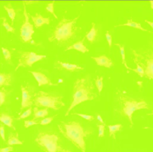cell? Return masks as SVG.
I'll list each match as a JSON object with an SVG mask.
<instances>
[{
  "instance_id": "obj_1",
  "label": "cell",
  "mask_w": 153,
  "mask_h": 152,
  "mask_svg": "<svg viewBox=\"0 0 153 152\" xmlns=\"http://www.w3.org/2000/svg\"><path fill=\"white\" fill-rule=\"evenodd\" d=\"M60 133L82 152H85V138L92 134L91 130H84L79 122L61 121L58 125Z\"/></svg>"
},
{
  "instance_id": "obj_2",
  "label": "cell",
  "mask_w": 153,
  "mask_h": 152,
  "mask_svg": "<svg viewBox=\"0 0 153 152\" xmlns=\"http://www.w3.org/2000/svg\"><path fill=\"white\" fill-rule=\"evenodd\" d=\"M94 86L92 83L85 78H78L74 82L72 101L65 112V116H67L72 109L80 103L94 99L95 93L93 92Z\"/></svg>"
},
{
  "instance_id": "obj_3",
  "label": "cell",
  "mask_w": 153,
  "mask_h": 152,
  "mask_svg": "<svg viewBox=\"0 0 153 152\" xmlns=\"http://www.w3.org/2000/svg\"><path fill=\"white\" fill-rule=\"evenodd\" d=\"M78 18L76 17L72 19H69L63 17L56 26L52 36L48 38V41L63 42L72 37L75 34L76 29H74V25Z\"/></svg>"
},
{
  "instance_id": "obj_4",
  "label": "cell",
  "mask_w": 153,
  "mask_h": 152,
  "mask_svg": "<svg viewBox=\"0 0 153 152\" xmlns=\"http://www.w3.org/2000/svg\"><path fill=\"white\" fill-rule=\"evenodd\" d=\"M57 135L48 132L39 133L35 141L45 152H72L59 145Z\"/></svg>"
},
{
  "instance_id": "obj_5",
  "label": "cell",
  "mask_w": 153,
  "mask_h": 152,
  "mask_svg": "<svg viewBox=\"0 0 153 152\" xmlns=\"http://www.w3.org/2000/svg\"><path fill=\"white\" fill-rule=\"evenodd\" d=\"M62 99L63 97L60 95L40 91L34 94L33 105L36 108L43 107L46 108H50L54 110H59L65 106Z\"/></svg>"
},
{
  "instance_id": "obj_6",
  "label": "cell",
  "mask_w": 153,
  "mask_h": 152,
  "mask_svg": "<svg viewBox=\"0 0 153 152\" xmlns=\"http://www.w3.org/2000/svg\"><path fill=\"white\" fill-rule=\"evenodd\" d=\"M124 107L122 108V113L129 119L131 126L133 125L132 116L135 111L141 109H148V104L145 101L138 102L135 100H124Z\"/></svg>"
},
{
  "instance_id": "obj_7",
  "label": "cell",
  "mask_w": 153,
  "mask_h": 152,
  "mask_svg": "<svg viewBox=\"0 0 153 152\" xmlns=\"http://www.w3.org/2000/svg\"><path fill=\"white\" fill-rule=\"evenodd\" d=\"M46 57L45 55L37 54L35 52H21L19 59V63L15 69L17 70L20 67H32L35 63L43 60Z\"/></svg>"
},
{
  "instance_id": "obj_8",
  "label": "cell",
  "mask_w": 153,
  "mask_h": 152,
  "mask_svg": "<svg viewBox=\"0 0 153 152\" xmlns=\"http://www.w3.org/2000/svg\"><path fill=\"white\" fill-rule=\"evenodd\" d=\"M23 14H24V23L21 27L20 36L22 41L25 43H30L32 39V35L35 31L34 30L33 25L29 21V17L28 15L26 6L23 4Z\"/></svg>"
},
{
  "instance_id": "obj_9",
  "label": "cell",
  "mask_w": 153,
  "mask_h": 152,
  "mask_svg": "<svg viewBox=\"0 0 153 152\" xmlns=\"http://www.w3.org/2000/svg\"><path fill=\"white\" fill-rule=\"evenodd\" d=\"M22 96L21 107L20 110H22L24 108L31 107L33 105V96L31 95L30 90L26 86H21Z\"/></svg>"
},
{
  "instance_id": "obj_10",
  "label": "cell",
  "mask_w": 153,
  "mask_h": 152,
  "mask_svg": "<svg viewBox=\"0 0 153 152\" xmlns=\"http://www.w3.org/2000/svg\"><path fill=\"white\" fill-rule=\"evenodd\" d=\"M30 73L32 74L33 76L36 80L39 87L44 85H57L58 84L53 83L51 80L46 76L44 73L39 72L29 71Z\"/></svg>"
},
{
  "instance_id": "obj_11",
  "label": "cell",
  "mask_w": 153,
  "mask_h": 152,
  "mask_svg": "<svg viewBox=\"0 0 153 152\" xmlns=\"http://www.w3.org/2000/svg\"><path fill=\"white\" fill-rule=\"evenodd\" d=\"M30 17L36 28H38L45 24L49 25L50 24V19L49 18H44L37 13H35V16H31Z\"/></svg>"
},
{
  "instance_id": "obj_12",
  "label": "cell",
  "mask_w": 153,
  "mask_h": 152,
  "mask_svg": "<svg viewBox=\"0 0 153 152\" xmlns=\"http://www.w3.org/2000/svg\"><path fill=\"white\" fill-rule=\"evenodd\" d=\"M91 58L96 62L97 65L99 66L110 68L113 65L111 60L105 55L100 56L98 57L91 56Z\"/></svg>"
},
{
  "instance_id": "obj_13",
  "label": "cell",
  "mask_w": 153,
  "mask_h": 152,
  "mask_svg": "<svg viewBox=\"0 0 153 152\" xmlns=\"http://www.w3.org/2000/svg\"><path fill=\"white\" fill-rule=\"evenodd\" d=\"M85 39V37L81 41H78L76 42L74 44L70 46L69 47H67L65 51H68L71 50H76L84 54L86 53H88L89 52V50L83 44V41Z\"/></svg>"
},
{
  "instance_id": "obj_14",
  "label": "cell",
  "mask_w": 153,
  "mask_h": 152,
  "mask_svg": "<svg viewBox=\"0 0 153 152\" xmlns=\"http://www.w3.org/2000/svg\"><path fill=\"white\" fill-rule=\"evenodd\" d=\"M57 63L60 65L62 69H64L67 71L74 72L78 70H83L84 68L81 66H78L75 64H72L69 63L63 62L60 61L57 62Z\"/></svg>"
},
{
  "instance_id": "obj_15",
  "label": "cell",
  "mask_w": 153,
  "mask_h": 152,
  "mask_svg": "<svg viewBox=\"0 0 153 152\" xmlns=\"http://www.w3.org/2000/svg\"><path fill=\"white\" fill-rule=\"evenodd\" d=\"M13 119L10 115L5 113H0V122L16 131V128L13 125Z\"/></svg>"
},
{
  "instance_id": "obj_16",
  "label": "cell",
  "mask_w": 153,
  "mask_h": 152,
  "mask_svg": "<svg viewBox=\"0 0 153 152\" xmlns=\"http://www.w3.org/2000/svg\"><path fill=\"white\" fill-rule=\"evenodd\" d=\"M11 82V75L10 73L0 72V87L9 86Z\"/></svg>"
},
{
  "instance_id": "obj_17",
  "label": "cell",
  "mask_w": 153,
  "mask_h": 152,
  "mask_svg": "<svg viewBox=\"0 0 153 152\" xmlns=\"http://www.w3.org/2000/svg\"><path fill=\"white\" fill-rule=\"evenodd\" d=\"M91 26V28L90 31L86 34L85 37V38H86V39L91 43H92L95 40L97 34V30L95 28V23L93 22H92Z\"/></svg>"
},
{
  "instance_id": "obj_18",
  "label": "cell",
  "mask_w": 153,
  "mask_h": 152,
  "mask_svg": "<svg viewBox=\"0 0 153 152\" xmlns=\"http://www.w3.org/2000/svg\"><path fill=\"white\" fill-rule=\"evenodd\" d=\"M121 26H128V27H131L141 30H143V31H148L147 30L143 28L140 23H138V22L133 21L132 19L127 20V22L126 23L120 24V25L115 26L114 27H121Z\"/></svg>"
},
{
  "instance_id": "obj_19",
  "label": "cell",
  "mask_w": 153,
  "mask_h": 152,
  "mask_svg": "<svg viewBox=\"0 0 153 152\" xmlns=\"http://www.w3.org/2000/svg\"><path fill=\"white\" fill-rule=\"evenodd\" d=\"M33 119L35 120L39 118H44L48 114V108L43 110H39L38 108L35 107L33 110Z\"/></svg>"
},
{
  "instance_id": "obj_20",
  "label": "cell",
  "mask_w": 153,
  "mask_h": 152,
  "mask_svg": "<svg viewBox=\"0 0 153 152\" xmlns=\"http://www.w3.org/2000/svg\"><path fill=\"white\" fill-rule=\"evenodd\" d=\"M23 143L21 142L19 139V134L16 132V134L11 133L8 137L7 145H22Z\"/></svg>"
},
{
  "instance_id": "obj_21",
  "label": "cell",
  "mask_w": 153,
  "mask_h": 152,
  "mask_svg": "<svg viewBox=\"0 0 153 152\" xmlns=\"http://www.w3.org/2000/svg\"><path fill=\"white\" fill-rule=\"evenodd\" d=\"M121 124H117L113 125H108V128L109 131V137H112L114 139H116L115 133L118 131H120L122 128Z\"/></svg>"
},
{
  "instance_id": "obj_22",
  "label": "cell",
  "mask_w": 153,
  "mask_h": 152,
  "mask_svg": "<svg viewBox=\"0 0 153 152\" xmlns=\"http://www.w3.org/2000/svg\"><path fill=\"white\" fill-rule=\"evenodd\" d=\"M145 74L148 78L153 79V59H151L147 62Z\"/></svg>"
},
{
  "instance_id": "obj_23",
  "label": "cell",
  "mask_w": 153,
  "mask_h": 152,
  "mask_svg": "<svg viewBox=\"0 0 153 152\" xmlns=\"http://www.w3.org/2000/svg\"><path fill=\"white\" fill-rule=\"evenodd\" d=\"M3 8L7 12L9 18L11 20L12 25H13V22L15 20V16H16V12H15V10L12 7H7L5 5H4Z\"/></svg>"
},
{
  "instance_id": "obj_24",
  "label": "cell",
  "mask_w": 153,
  "mask_h": 152,
  "mask_svg": "<svg viewBox=\"0 0 153 152\" xmlns=\"http://www.w3.org/2000/svg\"><path fill=\"white\" fill-rule=\"evenodd\" d=\"M94 81H95V85L97 87L99 94H100L102 91V88H103V82H102L103 77L101 76H97L95 79H94Z\"/></svg>"
},
{
  "instance_id": "obj_25",
  "label": "cell",
  "mask_w": 153,
  "mask_h": 152,
  "mask_svg": "<svg viewBox=\"0 0 153 152\" xmlns=\"http://www.w3.org/2000/svg\"><path fill=\"white\" fill-rule=\"evenodd\" d=\"M115 45L119 47L120 53H121V57H122V64L124 65L125 67H126L127 69H128V70H131V69L129 68V67L128 66V65H127L126 62V54H125V47H124V46L121 45L120 44H115Z\"/></svg>"
},
{
  "instance_id": "obj_26",
  "label": "cell",
  "mask_w": 153,
  "mask_h": 152,
  "mask_svg": "<svg viewBox=\"0 0 153 152\" xmlns=\"http://www.w3.org/2000/svg\"><path fill=\"white\" fill-rule=\"evenodd\" d=\"M3 19V23L2 24L3 26L4 27V28L6 30V31L9 32H13L15 31V29L13 27H12L10 26V24L8 23V22L6 21V18H2Z\"/></svg>"
},
{
  "instance_id": "obj_27",
  "label": "cell",
  "mask_w": 153,
  "mask_h": 152,
  "mask_svg": "<svg viewBox=\"0 0 153 152\" xmlns=\"http://www.w3.org/2000/svg\"><path fill=\"white\" fill-rule=\"evenodd\" d=\"M54 2L50 3L48 4L47 5L46 7H45V10L49 12L51 14H53L55 19H57L58 17H57V15L56 14V13H55L54 10Z\"/></svg>"
},
{
  "instance_id": "obj_28",
  "label": "cell",
  "mask_w": 153,
  "mask_h": 152,
  "mask_svg": "<svg viewBox=\"0 0 153 152\" xmlns=\"http://www.w3.org/2000/svg\"><path fill=\"white\" fill-rule=\"evenodd\" d=\"M1 50L4 60L6 61H10L11 58V54L10 52L8 49L4 48V47H1Z\"/></svg>"
},
{
  "instance_id": "obj_29",
  "label": "cell",
  "mask_w": 153,
  "mask_h": 152,
  "mask_svg": "<svg viewBox=\"0 0 153 152\" xmlns=\"http://www.w3.org/2000/svg\"><path fill=\"white\" fill-rule=\"evenodd\" d=\"M56 116H57V115H56L53 116L45 118L42 119L39 122V125H48V124H50L54 119L55 118Z\"/></svg>"
},
{
  "instance_id": "obj_30",
  "label": "cell",
  "mask_w": 153,
  "mask_h": 152,
  "mask_svg": "<svg viewBox=\"0 0 153 152\" xmlns=\"http://www.w3.org/2000/svg\"><path fill=\"white\" fill-rule=\"evenodd\" d=\"M24 126L25 128H28L34 125H39V122L33 119L31 120H25L24 121Z\"/></svg>"
},
{
  "instance_id": "obj_31",
  "label": "cell",
  "mask_w": 153,
  "mask_h": 152,
  "mask_svg": "<svg viewBox=\"0 0 153 152\" xmlns=\"http://www.w3.org/2000/svg\"><path fill=\"white\" fill-rule=\"evenodd\" d=\"M31 113H32V108H31V107H30L29 108L26 110L24 113L21 115L17 119L19 120V119L26 118L30 116L31 115Z\"/></svg>"
},
{
  "instance_id": "obj_32",
  "label": "cell",
  "mask_w": 153,
  "mask_h": 152,
  "mask_svg": "<svg viewBox=\"0 0 153 152\" xmlns=\"http://www.w3.org/2000/svg\"><path fill=\"white\" fill-rule=\"evenodd\" d=\"M6 96V91L4 88L0 90V107L4 103Z\"/></svg>"
},
{
  "instance_id": "obj_33",
  "label": "cell",
  "mask_w": 153,
  "mask_h": 152,
  "mask_svg": "<svg viewBox=\"0 0 153 152\" xmlns=\"http://www.w3.org/2000/svg\"><path fill=\"white\" fill-rule=\"evenodd\" d=\"M73 115H76V116H79L81 117L82 118L84 119L85 120L87 121H91L93 120H94V117L93 116H91V115H85V114H80V113H74L72 114Z\"/></svg>"
},
{
  "instance_id": "obj_34",
  "label": "cell",
  "mask_w": 153,
  "mask_h": 152,
  "mask_svg": "<svg viewBox=\"0 0 153 152\" xmlns=\"http://www.w3.org/2000/svg\"><path fill=\"white\" fill-rule=\"evenodd\" d=\"M137 68L136 69H131V70L138 73V75L141 76V77H143V76H144L145 70H144V69L142 68L137 64Z\"/></svg>"
},
{
  "instance_id": "obj_35",
  "label": "cell",
  "mask_w": 153,
  "mask_h": 152,
  "mask_svg": "<svg viewBox=\"0 0 153 152\" xmlns=\"http://www.w3.org/2000/svg\"><path fill=\"white\" fill-rule=\"evenodd\" d=\"M97 128L99 129V134L98 137L100 138L104 136V130L105 128V125H97Z\"/></svg>"
},
{
  "instance_id": "obj_36",
  "label": "cell",
  "mask_w": 153,
  "mask_h": 152,
  "mask_svg": "<svg viewBox=\"0 0 153 152\" xmlns=\"http://www.w3.org/2000/svg\"><path fill=\"white\" fill-rule=\"evenodd\" d=\"M105 36L107 39V42L108 44V46L110 47H111L112 43V37H111V35L109 34L108 30L107 31L106 34H105Z\"/></svg>"
},
{
  "instance_id": "obj_37",
  "label": "cell",
  "mask_w": 153,
  "mask_h": 152,
  "mask_svg": "<svg viewBox=\"0 0 153 152\" xmlns=\"http://www.w3.org/2000/svg\"><path fill=\"white\" fill-rule=\"evenodd\" d=\"M0 136L4 142H5V132L4 125L2 124L0 125Z\"/></svg>"
},
{
  "instance_id": "obj_38",
  "label": "cell",
  "mask_w": 153,
  "mask_h": 152,
  "mask_svg": "<svg viewBox=\"0 0 153 152\" xmlns=\"http://www.w3.org/2000/svg\"><path fill=\"white\" fill-rule=\"evenodd\" d=\"M13 151V147H7L4 148H0V152H10Z\"/></svg>"
},
{
  "instance_id": "obj_39",
  "label": "cell",
  "mask_w": 153,
  "mask_h": 152,
  "mask_svg": "<svg viewBox=\"0 0 153 152\" xmlns=\"http://www.w3.org/2000/svg\"><path fill=\"white\" fill-rule=\"evenodd\" d=\"M96 116H97V120H98L100 123H101L102 125H105V124H104V122H103L102 118V117L101 116L100 114H96Z\"/></svg>"
},
{
  "instance_id": "obj_40",
  "label": "cell",
  "mask_w": 153,
  "mask_h": 152,
  "mask_svg": "<svg viewBox=\"0 0 153 152\" xmlns=\"http://www.w3.org/2000/svg\"><path fill=\"white\" fill-rule=\"evenodd\" d=\"M145 22H147L148 24H149V25H150L153 29V22H151L148 21L147 20H145Z\"/></svg>"
},
{
  "instance_id": "obj_41",
  "label": "cell",
  "mask_w": 153,
  "mask_h": 152,
  "mask_svg": "<svg viewBox=\"0 0 153 152\" xmlns=\"http://www.w3.org/2000/svg\"><path fill=\"white\" fill-rule=\"evenodd\" d=\"M151 9L153 10V1H152L151 2Z\"/></svg>"
},
{
  "instance_id": "obj_42",
  "label": "cell",
  "mask_w": 153,
  "mask_h": 152,
  "mask_svg": "<svg viewBox=\"0 0 153 152\" xmlns=\"http://www.w3.org/2000/svg\"><path fill=\"white\" fill-rule=\"evenodd\" d=\"M150 115H153V113H152V114H150Z\"/></svg>"
},
{
  "instance_id": "obj_43",
  "label": "cell",
  "mask_w": 153,
  "mask_h": 152,
  "mask_svg": "<svg viewBox=\"0 0 153 152\" xmlns=\"http://www.w3.org/2000/svg\"></svg>"
}]
</instances>
